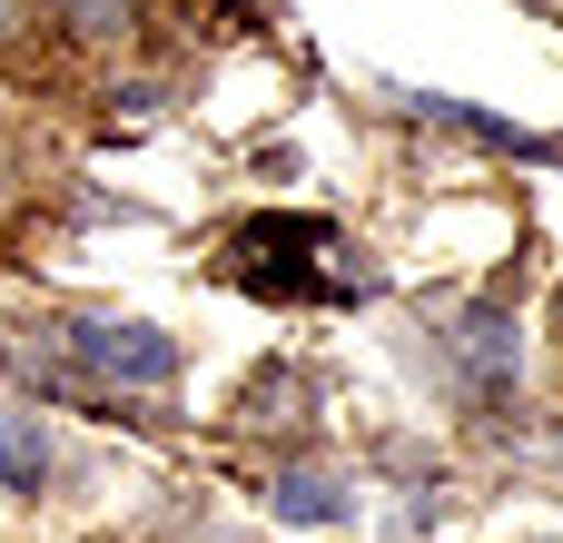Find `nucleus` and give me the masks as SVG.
Returning <instances> with one entry per match:
<instances>
[{
  "instance_id": "obj_1",
  "label": "nucleus",
  "mask_w": 563,
  "mask_h": 543,
  "mask_svg": "<svg viewBox=\"0 0 563 543\" xmlns=\"http://www.w3.org/2000/svg\"><path fill=\"white\" fill-rule=\"evenodd\" d=\"M49 356H69V366L99 376V386H168V376H178V346H168L158 326H129V317L49 326Z\"/></svg>"
},
{
  "instance_id": "obj_2",
  "label": "nucleus",
  "mask_w": 563,
  "mask_h": 543,
  "mask_svg": "<svg viewBox=\"0 0 563 543\" xmlns=\"http://www.w3.org/2000/svg\"><path fill=\"white\" fill-rule=\"evenodd\" d=\"M455 376H465L475 406H505L515 396V307L505 297H475L455 317Z\"/></svg>"
},
{
  "instance_id": "obj_3",
  "label": "nucleus",
  "mask_w": 563,
  "mask_h": 543,
  "mask_svg": "<svg viewBox=\"0 0 563 543\" xmlns=\"http://www.w3.org/2000/svg\"><path fill=\"white\" fill-rule=\"evenodd\" d=\"M406 109L435 119V129H455V138H475V148H505V158H563L554 138H534V129H515V119H485V109H465V99H435V89H406Z\"/></svg>"
},
{
  "instance_id": "obj_4",
  "label": "nucleus",
  "mask_w": 563,
  "mask_h": 543,
  "mask_svg": "<svg viewBox=\"0 0 563 543\" xmlns=\"http://www.w3.org/2000/svg\"><path fill=\"white\" fill-rule=\"evenodd\" d=\"M317 237H336V228H317V218H297V228H247V247H317ZM257 287H277V297H346V287H356V297H366L376 277H366V267H327V277H297V267H287V277H257Z\"/></svg>"
},
{
  "instance_id": "obj_5",
  "label": "nucleus",
  "mask_w": 563,
  "mask_h": 543,
  "mask_svg": "<svg viewBox=\"0 0 563 543\" xmlns=\"http://www.w3.org/2000/svg\"><path fill=\"white\" fill-rule=\"evenodd\" d=\"M0 485H10V495H40V485H49V435H40L30 415H0Z\"/></svg>"
},
{
  "instance_id": "obj_6",
  "label": "nucleus",
  "mask_w": 563,
  "mask_h": 543,
  "mask_svg": "<svg viewBox=\"0 0 563 543\" xmlns=\"http://www.w3.org/2000/svg\"><path fill=\"white\" fill-rule=\"evenodd\" d=\"M267 505H277L287 524H346V485H327V475H277Z\"/></svg>"
},
{
  "instance_id": "obj_7",
  "label": "nucleus",
  "mask_w": 563,
  "mask_h": 543,
  "mask_svg": "<svg viewBox=\"0 0 563 543\" xmlns=\"http://www.w3.org/2000/svg\"><path fill=\"white\" fill-rule=\"evenodd\" d=\"M59 20L89 30V40H109V30H129V0H59Z\"/></svg>"
},
{
  "instance_id": "obj_8",
  "label": "nucleus",
  "mask_w": 563,
  "mask_h": 543,
  "mask_svg": "<svg viewBox=\"0 0 563 543\" xmlns=\"http://www.w3.org/2000/svg\"><path fill=\"white\" fill-rule=\"evenodd\" d=\"M10 30H20V0H0V40H10Z\"/></svg>"
},
{
  "instance_id": "obj_9",
  "label": "nucleus",
  "mask_w": 563,
  "mask_h": 543,
  "mask_svg": "<svg viewBox=\"0 0 563 543\" xmlns=\"http://www.w3.org/2000/svg\"><path fill=\"white\" fill-rule=\"evenodd\" d=\"M554 307H563V297H554Z\"/></svg>"
}]
</instances>
